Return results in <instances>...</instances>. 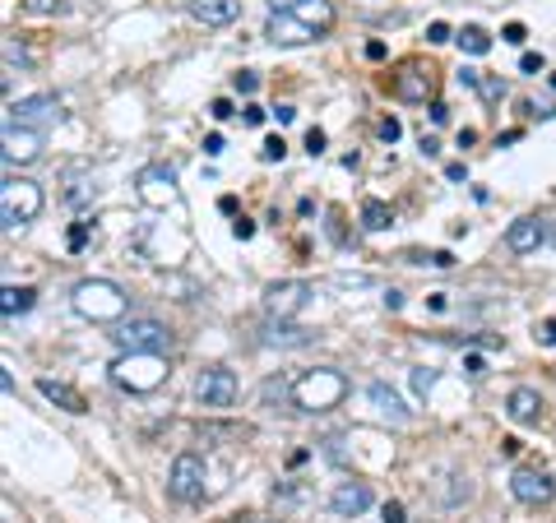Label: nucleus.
<instances>
[{
	"mask_svg": "<svg viewBox=\"0 0 556 523\" xmlns=\"http://www.w3.org/2000/svg\"><path fill=\"white\" fill-rule=\"evenodd\" d=\"M112 339L121 343V353H167V347H172V329L163 320L135 316V320L121 324Z\"/></svg>",
	"mask_w": 556,
	"mask_h": 523,
	"instance_id": "5",
	"label": "nucleus"
},
{
	"mask_svg": "<svg viewBox=\"0 0 556 523\" xmlns=\"http://www.w3.org/2000/svg\"><path fill=\"white\" fill-rule=\"evenodd\" d=\"M65 116L61 107V98H51V93H38V98H20V102H10V126H56V120Z\"/></svg>",
	"mask_w": 556,
	"mask_h": 523,
	"instance_id": "9",
	"label": "nucleus"
},
{
	"mask_svg": "<svg viewBox=\"0 0 556 523\" xmlns=\"http://www.w3.org/2000/svg\"><path fill=\"white\" fill-rule=\"evenodd\" d=\"M274 120H278V126H292V120H298V112H292V107H274Z\"/></svg>",
	"mask_w": 556,
	"mask_h": 523,
	"instance_id": "42",
	"label": "nucleus"
},
{
	"mask_svg": "<svg viewBox=\"0 0 556 523\" xmlns=\"http://www.w3.org/2000/svg\"><path fill=\"white\" fill-rule=\"evenodd\" d=\"M265 343H283V347H302V343H306V334H302V329H288L283 320H278V324H269V329H265Z\"/></svg>",
	"mask_w": 556,
	"mask_h": 523,
	"instance_id": "23",
	"label": "nucleus"
},
{
	"mask_svg": "<svg viewBox=\"0 0 556 523\" xmlns=\"http://www.w3.org/2000/svg\"><path fill=\"white\" fill-rule=\"evenodd\" d=\"M265 38L274 47H306V42L320 38V28H311L302 14H292V10H274L269 24H265Z\"/></svg>",
	"mask_w": 556,
	"mask_h": 523,
	"instance_id": "8",
	"label": "nucleus"
},
{
	"mask_svg": "<svg viewBox=\"0 0 556 523\" xmlns=\"http://www.w3.org/2000/svg\"><path fill=\"white\" fill-rule=\"evenodd\" d=\"M431 385H437V371H427V366H417V371H413V390L427 398V394H431Z\"/></svg>",
	"mask_w": 556,
	"mask_h": 523,
	"instance_id": "27",
	"label": "nucleus"
},
{
	"mask_svg": "<svg viewBox=\"0 0 556 523\" xmlns=\"http://www.w3.org/2000/svg\"><path fill=\"white\" fill-rule=\"evenodd\" d=\"M422 265H437V269H450V265H455V255H450V251H431V255H422Z\"/></svg>",
	"mask_w": 556,
	"mask_h": 523,
	"instance_id": "31",
	"label": "nucleus"
},
{
	"mask_svg": "<svg viewBox=\"0 0 556 523\" xmlns=\"http://www.w3.org/2000/svg\"><path fill=\"white\" fill-rule=\"evenodd\" d=\"M38 214H42V186L24 181V177H5V186H0V222L14 232Z\"/></svg>",
	"mask_w": 556,
	"mask_h": 523,
	"instance_id": "3",
	"label": "nucleus"
},
{
	"mask_svg": "<svg viewBox=\"0 0 556 523\" xmlns=\"http://www.w3.org/2000/svg\"><path fill=\"white\" fill-rule=\"evenodd\" d=\"M232 232H237V241H251V237H255V222H247V218H237V222H232Z\"/></svg>",
	"mask_w": 556,
	"mask_h": 523,
	"instance_id": "37",
	"label": "nucleus"
},
{
	"mask_svg": "<svg viewBox=\"0 0 556 523\" xmlns=\"http://www.w3.org/2000/svg\"><path fill=\"white\" fill-rule=\"evenodd\" d=\"M0 153H5V163L14 167V163H38L42 158V149H47V139H42V130H33V126H10L5 120V135H0Z\"/></svg>",
	"mask_w": 556,
	"mask_h": 523,
	"instance_id": "11",
	"label": "nucleus"
},
{
	"mask_svg": "<svg viewBox=\"0 0 556 523\" xmlns=\"http://www.w3.org/2000/svg\"><path fill=\"white\" fill-rule=\"evenodd\" d=\"M386 523H404V505H399V500L386 505Z\"/></svg>",
	"mask_w": 556,
	"mask_h": 523,
	"instance_id": "39",
	"label": "nucleus"
},
{
	"mask_svg": "<svg viewBox=\"0 0 556 523\" xmlns=\"http://www.w3.org/2000/svg\"><path fill=\"white\" fill-rule=\"evenodd\" d=\"M33 302H38V292L10 283L5 292H0V316H5V320H20V316H28V310H33Z\"/></svg>",
	"mask_w": 556,
	"mask_h": 523,
	"instance_id": "20",
	"label": "nucleus"
},
{
	"mask_svg": "<svg viewBox=\"0 0 556 523\" xmlns=\"http://www.w3.org/2000/svg\"><path fill=\"white\" fill-rule=\"evenodd\" d=\"M538 339L556 347V320H543V329H538Z\"/></svg>",
	"mask_w": 556,
	"mask_h": 523,
	"instance_id": "41",
	"label": "nucleus"
},
{
	"mask_svg": "<svg viewBox=\"0 0 556 523\" xmlns=\"http://www.w3.org/2000/svg\"><path fill=\"white\" fill-rule=\"evenodd\" d=\"M329 510L339 519H357L362 510H371V486L367 482H339L334 496H329Z\"/></svg>",
	"mask_w": 556,
	"mask_h": 523,
	"instance_id": "14",
	"label": "nucleus"
},
{
	"mask_svg": "<svg viewBox=\"0 0 556 523\" xmlns=\"http://www.w3.org/2000/svg\"><path fill=\"white\" fill-rule=\"evenodd\" d=\"M204 153H208V158H218V153H223V135H208L204 139Z\"/></svg>",
	"mask_w": 556,
	"mask_h": 523,
	"instance_id": "40",
	"label": "nucleus"
},
{
	"mask_svg": "<svg viewBox=\"0 0 556 523\" xmlns=\"http://www.w3.org/2000/svg\"><path fill=\"white\" fill-rule=\"evenodd\" d=\"M547 241V228H543V218H519V222H510V232H506V246L515 251V255H533L538 246Z\"/></svg>",
	"mask_w": 556,
	"mask_h": 523,
	"instance_id": "15",
	"label": "nucleus"
},
{
	"mask_svg": "<svg viewBox=\"0 0 556 523\" xmlns=\"http://www.w3.org/2000/svg\"><path fill=\"white\" fill-rule=\"evenodd\" d=\"M208 116H214V120H228V116H232V102H228V98H214V102H208Z\"/></svg>",
	"mask_w": 556,
	"mask_h": 523,
	"instance_id": "30",
	"label": "nucleus"
},
{
	"mask_svg": "<svg viewBox=\"0 0 556 523\" xmlns=\"http://www.w3.org/2000/svg\"><path fill=\"white\" fill-rule=\"evenodd\" d=\"M84 241H89V222H79V228H70V251H84Z\"/></svg>",
	"mask_w": 556,
	"mask_h": 523,
	"instance_id": "34",
	"label": "nucleus"
},
{
	"mask_svg": "<svg viewBox=\"0 0 556 523\" xmlns=\"http://www.w3.org/2000/svg\"><path fill=\"white\" fill-rule=\"evenodd\" d=\"M427 42H450V28L445 24H431L427 28Z\"/></svg>",
	"mask_w": 556,
	"mask_h": 523,
	"instance_id": "38",
	"label": "nucleus"
},
{
	"mask_svg": "<svg viewBox=\"0 0 556 523\" xmlns=\"http://www.w3.org/2000/svg\"><path fill=\"white\" fill-rule=\"evenodd\" d=\"M306 302H311V288H306V283H298V278H292V283H274V288L265 292V310H269V320H292Z\"/></svg>",
	"mask_w": 556,
	"mask_h": 523,
	"instance_id": "12",
	"label": "nucleus"
},
{
	"mask_svg": "<svg viewBox=\"0 0 556 523\" xmlns=\"http://www.w3.org/2000/svg\"><path fill=\"white\" fill-rule=\"evenodd\" d=\"M195 394H200L204 408H232L237 404V375L228 366H208V371H200V380H195Z\"/></svg>",
	"mask_w": 556,
	"mask_h": 523,
	"instance_id": "10",
	"label": "nucleus"
},
{
	"mask_svg": "<svg viewBox=\"0 0 556 523\" xmlns=\"http://www.w3.org/2000/svg\"><path fill=\"white\" fill-rule=\"evenodd\" d=\"M241 120H247V126H260V120H265V112H260V107H247V112H241Z\"/></svg>",
	"mask_w": 556,
	"mask_h": 523,
	"instance_id": "44",
	"label": "nucleus"
},
{
	"mask_svg": "<svg viewBox=\"0 0 556 523\" xmlns=\"http://www.w3.org/2000/svg\"><path fill=\"white\" fill-rule=\"evenodd\" d=\"M112 380L130 394H149L167 380V361H163V353H121L112 361Z\"/></svg>",
	"mask_w": 556,
	"mask_h": 523,
	"instance_id": "1",
	"label": "nucleus"
},
{
	"mask_svg": "<svg viewBox=\"0 0 556 523\" xmlns=\"http://www.w3.org/2000/svg\"><path fill=\"white\" fill-rule=\"evenodd\" d=\"M394 93L404 98V102H427L431 98V75H422V69H404V75L394 79Z\"/></svg>",
	"mask_w": 556,
	"mask_h": 523,
	"instance_id": "19",
	"label": "nucleus"
},
{
	"mask_svg": "<svg viewBox=\"0 0 556 523\" xmlns=\"http://www.w3.org/2000/svg\"><path fill=\"white\" fill-rule=\"evenodd\" d=\"M241 14V0H195V20H204L208 28H228Z\"/></svg>",
	"mask_w": 556,
	"mask_h": 523,
	"instance_id": "18",
	"label": "nucleus"
},
{
	"mask_svg": "<svg viewBox=\"0 0 556 523\" xmlns=\"http://www.w3.org/2000/svg\"><path fill=\"white\" fill-rule=\"evenodd\" d=\"M306 153H311V158L325 153V130H306Z\"/></svg>",
	"mask_w": 556,
	"mask_h": 523,
	"instance_id": "33",
	"label": "nucleus"
},
{
	"mask_svg": "<svg viewBox=\"0 0 556 523\" xmlns=\"http://www.w3.org/2000/svg\"><path fill=\"white\" fill-rule=\"evenodd\" d=\"M167 492H172V500H181V505H195L204 496V463H200V455H177L172 459Z\"/></svg>",
	"mask_w": 556,
	"mask_h": 523,
	"instance_id": "6",
	"label": "nucleus"
},
{
	"mask_svg": "<svg viewBox=\"0 0 556 523\" xmlns=\"http://www.w3.org/2000/svg\"><path fill=\"white\" fill-rule=\"evenodd\" d=\"M348 394V380L339 371H306L298 385H292V398H298V408L306 412H329Z\"/></svg>",
	"mask_w": 556,
	"mask_h": 523,
	"instance_id": "4",
	"label": "nucleus"
},
{
	"mask_svg": "<svg viewBox=\"0 0 556 523\" xmlns=\"http://www.w3.org/2000/svg\"><path fill=\"white\" fill-rule=\"evenodd\" d=\"M24 5H28L33 14H61V10H65V0H24Z\"/></svg>",
	"mask_w": 556,
	"mask_h": 523,
	"instance_id": "29",
	"label": "nucleus"
},
{
	"mask_svg": "<svg viewBox=\"0 0 556 523\" xmlns=\"http://www.w3.org/2000/svg\"><path fill=\"white\" fill-rule=\"evenodd\" d=\"M135 190H139V200H144L149 208H167V204H177V177H172V167H163V163H153V167H144L135 177Z\"/></svg>",
	"mask_w": 556,
	"mask_h": 523,
	"instance_id": "7",
	"label": "nucleus"
},
{
	"mask_svg": "<svg viewBox=\"0 0 556 523\" xmlns=\"http://www.w3.org/2000/svg\"><path fill=\"white\" fill-rule=\"evenodd\" d=\"M269 5H274V10H298L302 0H269Z\"/></svg>",
	"mask_w": 556,
	"mask_h": 523,
	"instance_id": "45",
	"label": "nucleus"
},
{
	"mask_svg": "<svg viewBox=\"0 0 556 523\" xmlns=\"http://www.w3.org/2000/svg\"><path fill=\"white\" fill-rule=\"evenodd\" d=\"M501 38H506L510 47H519V42H525V24H506V33H501Z\"/></svg>",
	"mask_w": 556,
	"mask_h": 523,
	"instance_id": "36",
	"label": "nucleus"
},
{
	"mask_svg": "<svg viewBox=\"0 0 556 523\" xmlns=\"http://www.w3.org/2000/svg\"><path fill=\"white\" fill-rule=\"evenodd\" d=\"M459 47L468 51V56H486V51H492V38H486L482 28H464L459 33Z\"/></svg>",
	"mask_w": 556,
	"mask_h": 523,
	"instance_id": "24",
	"label": "nucleus"
},
{
	"mask_svg": "<svg viewBox=\"0 0 556 523\" xmlns=\"http://www.w3.org/2000/svg\"><path fill=\"white\" fill-rule=\"evenodd\" d=\"M367 398H371V404L380 408V412H386V417H394V422H404V417H408V408H404V398H399L390 385H380V380H376V385L367 390Z\"/></svg>",
	"mask_w": 556,
	"mask_h": 523,
	"instance_id": "21",
	"label": "nucleus"
},
{
	"mask_svg": "<svg viewBox=\"0 0 556 523\" xmlns=\"http://www.w3.org/2000/svg\"><path fill=\"white\" fill-rule=\"evenodd\" d=\"M390 222H394V208L390 204H380V200L362 204V228H367V232H386Z\"/></svg>",
	"mask_w": 556,
	"mask_h": 523,
	"instance_id": "22",
	"label": "nucleus"
},
{
	"mask_svg": "<svg viewBox=\"0 0 556 523\" xmlns=\"http://www.w3.org/2000/svg\"><path fill=\"white\" fill-rule=\"evenodd\" d=\"M506 412H510V422L529 426V422H538V417H543V398H538V390L519 385V390H510V398H506Z\"/></svg>",
	"mask_w": 556,
	"mask_h": 523,
	"instance_id": "16",
	"label": "nucleus"
},
{
	"mask_svg": "<svg viewBox=\"0 0 556 523\" xmlns=\"http://www.w3.org/2000/svg\"><path fill=\"white\" fill-rule=\"evenodd\" d=\"M70 302H75V310L84 320H121L126 316V306H130L126 292H121L116 283H108V278H84Z\"/></svg>",
	"mask_w": 556,
	"mask_h": 523,
	"instance_id": "2",
	"label": "nucleus"
},
{
	"mask_svg": "<svg viewBox=\"0 0 556 523\" xmlns=\"http://www.w3.org/2000/svg\"><path fill=\"white\" fill-rule=\"evenodd\" d=\"M38 390H42L47 404H56V408H65V412H89L84 394H79L75 385H65V380H38Z\"/></svg>",
	"mask_w": 556,
	"mask_h": 523,
	"instance_id": "17",
	"label": "nucleus"
},
{
	"mask_svg": "<svg viewBox=\"0 0 556 523\" xmlns=\"http://www.w3.org/2000/svg\"><path fill=\"white\" fill-rule=\"evenodd\" d=\"M283 153H288V144H283V139H265V149H260V158H265V163H283Z\"/></svg>",
	"mask_w": 556,
	"mask_h": 523,
	"instance_id": "26",
	"label": "nucleus"
},
{
	"mask_svg": "<svg viewBox=\"0 0 556 523\" xmlns=\"http://www.w3.org/2000/svg\"><path fill=\"white\" fill-rule=\"evenodd\" d=\"M89 195H98V186H93L89 177H84V181H75V186H70V190H65V200H70V204H84V200H89Z\"/></svg>",
	"mask_w": 556,
	"mask_h": 523,
	"instance_id": "25",
	"label": "nucleus"
},
{
	"mask_svg": "<svg viewBox=\"0 0 556 523\" xmlns=\"http://www.w3.org/2000/svg\"><path fill=\"white\" fill-rule=\"evenodd\" d=\"M464 371H468V375H482V371H486V361H482V357H468V361H464Z\"/></svg>",
	"mask_w": 556,
	"mask_h": 523,
	"instance_id": "43",
	"label": "nucleus"
},
{
	"mask_svg": "<svg viewBox=\"0 0 556 523\" xmlns=\"http://www.w3.org/2000/svg\"><path fill=\"white\" fill-rule=\"evenodd\" d=\"M510 492L519 505H552L556 500V482L547 473H538V468H519L510 477Z\"/></svg>",
	"mask_w": 556,
	"mask_h": 523,
	"instance_id": "13",
	"label": "nucleus"
},
{
	"mask_svg": "<svg viewBox=\"0 0 556 523\" xmlns=\"http://www.w3.org/2000/svg\"><path fill=\"white\" fill-rule=\"evenodd\" d=\"M519 69H525V75H538V69H543V56H538V51H525V61H519Z\"/></svg>",
	"mask_w": 556,
	"mask_h": 523,
	"instance_id": "35",
	"label": "nucleus"
},
{
	"mask_svg": "<svg viewBox=\"0 0 556 523\" xmlns=\"http://www.w3.org/2000/svg\"><path fill=\"white\" fill-rule=\"evenodd\" d=\"M232 84H237V93H247V98H251V93L260 89V75H255V69H241V75H237Z\"/></svg>",
	"mask_w": 556,
	"mask_h": 523,
	"instance_id": "28",
	"label": "nucleus"
},
{
	"mask_svg": "<svg viewBox=\"0 0 556 523\" xmlns=\"http://www.w3.org/2000/svg\"><path fill=\"white\" fill-rule=\"evenodd\" d=\"M404 135V126H399V120L390 116V120H380V139H386V144H394V139Z\"/></svg>",
	"mask_w": 556,
	"mask_h": 523,
	"instance_id": "32",
	"label": "nucleus"
}]
</instances>
